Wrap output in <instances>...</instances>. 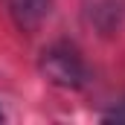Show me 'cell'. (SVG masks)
<instances>
[{
	"mask_svg": "<svg viewBox=\"0 0 125 125\" xmlns=\"http://www.w3.org/2000/svg\"><path fill=\"white\" fill-rule=\"evenodd\" d=\"M105 119H116V122H119V119H125V108H122V111H111Z\"/></svg>",
	"mask_w": 125,
	"mask_h": 125,
	"instance_id": "3957f363",
	"label": "cell"
},
{
	"mask_svg": "<svg viewBox=\"0 0 125 125\" xmlns=\"http://www.w3.org/2000/svg\"><path fill=\"white\" fill-rule=\"evenodd\" d=\"M0 119H3V114H0Z\"/></svg>",
	"mask_w": 125,
	"mask_h": 125,
	"instance_id": "277c9868",
	"label": "cell"
},
{
	"mask_svg": "<svg viewBox=\"0 0 125 125\" xmlns=\"http://www.w3.org/2000/svg\"><path fill=\"white\" fill-rule=\"evenodd\" d=\"M6 6L18 29L23 32H35L52 12V0H6Z\"/></svg>",
	"mask_w": 125,
	"mask_h": 125,
	"instance_id": "7a4b0ae2",
	"label": "cell"
},
{
	"mask_svg": "<svg viewBox=\"0 0 125 125\" xmlns=\"http://www.w3.org/2000/svg\"><path fill=\"white\" fill-rule=\"evenodd\" d=\"M41 73L52 84L67 87V90H79L87 82V67L82 61L79 50L70 47V44H52L50 50H44V55H41Z\"/></svg>",
	"mask_w": 125,
	"mask_h": 125,
	"instance_id": "6da1fadb",
	"label": "cell"
}]
</instances>
